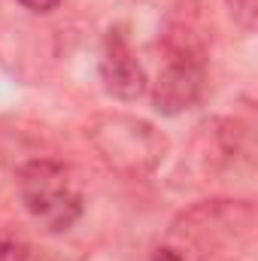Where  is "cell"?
Wrapping results in <instances>:
<instances>
[{"instance_id":"ba28073f","label":"cell","mask_w":258,"mask_h":261,"mask_svg":"<svg viewBox=\"0 0 258 261\" xmlns=\"http://www.w3.org/2000/svg\"><path fill=\"white\" fill-rule=\"evenodd\" d=\"M152 261H186L183 258V252H176V249H170V246H164V249H158Z\"/></svg>"},{"instance_id":"6da1fadb","label":"cell","mask_w":258,"mask_h":261,"mask_svg":"<svg viewBox=\"0 0 258 261\" xmlns=\"http://www.w3.org/2000/svg\"><path fill=\"white\" fill-rule=\"evenodd\" d=\"M88 140L104 158L107 167H113L122 176H146L152 173L164 155H167V137L155 125L137 116H97L88 125Z\"/></svg>"},{"instance_id":"5b68a950","label":"cell","mask_w":258,"mask_h":261,"mask_svg":"<svg viewBox=\"0 0 258 261\" xmlns=\"http://www.w3.org/2000/svg\"><path fill=\"white\" fill-rule=\"evenodd\" d=\"M31 243L15 231H0V261H31Z\"/></svg>"},{"instance_id":"8992f818","label":"cell","mask_w":258,"mask_h":261,"mask_svg":"<svg viewBox=\"0 0 258 261\" xmlns=\"http://www.w3.org/2000/svg\"><path fill=\"white\" fill-rule=\"evenodd\" d=\"M228 9H231L234 21H237L243 31H252V28H255L258 0H228Z\"/></svg>"},{"instance_id":"3957f363","label":"cell","mask_w":258,"mask_h":261,"mask_svg":"<svg viewBox=\"0 0 258 261\" xmlns=\"http://www.w3.org/2000/svg\"><path fill=\"white\" fill-rule=\"evenodd\" d=\"M207 85V70L203 58L192 43L170 40L167 43V58L158 70V79L152 85V103L164 116H179L189 107H194L203 94Z\"/></svg>"},{"instance_id":"52a82bcc","label":"cell","mask_w":258,"mask_h":261,"mask_svg":"<svg viewBox=\"0 0 258 261\" xmlns=\"http://www.w3.org/2000/svg\"><path fill=\"white\" fill-rule=\"evenodd\" d=\"M18 3L31 12H52V9L61 6V0H18Z\"/></svg>"},{"instance_id":"7a4b0ae2","label":"cell","mask_w":258,"mask_h":261,"mask_svg":"<svg viewBox=\"0 0 258 261\" xmlns=\"http://www.w3.org/2000/svg\"><path fill=\"white\" fill-rule=\"evenodd\" d=\"M18 195H21L24 210L49 234H61L67 228H73L85 210L73 170L61 161H49V158L31 161L21 167Z\"/></svg>"},{"instance_id":"9c48e42d","label":"cell","mask_w":258,"mask_h":261,"mask_svg":"<svg viewBox=\"0 0 258 261\" xmlns=\"http://www.w3.org/2000/svg\"><path fill=\"white\" fill-rule=\"evenodd\" d=\"M31 261H67V258H61V255H55V252H31Z\"/></svg>"},{"instance_id":"277c9868","label":"cell","mask_w":258,"mask_h":261,"mask_svg":"<svg viewBox=\"0 0 258 261\" xmlns=\"http://www.w3.org/2000/svg\"><path fill=\"white\" fill-rule=\"evenodd\" d=\"M100 79H104V88L119 100H137L149 88L146 70L134 58L128 37L119 28L107 34L104 55H100Z\"/></svg>"}]
</instances>
